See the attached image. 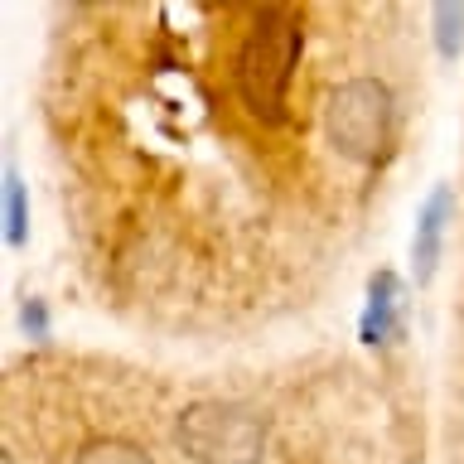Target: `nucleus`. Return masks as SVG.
I'll return each mask as SVG.
<instances>
[{
	"instance_id": "3",
	"label": "nucleus",
	"mask_w": 464,
	"mask_h": 464,
	"mask_svg": "<svg viewBox=\"0 0 464 464\" xmlns=\"http://www.w3.org/2000/svg\"><path fill=\"white\" fill-rule=\"evenodd\" d=\"M295 53H300V29L290 20L285 24H276V20L256 24V34L242 53V87H246V102H252L256 111H276Z\"/></svg>"
},
{
	"instance_id": "2",
	"label": "nucleus",
	"mask_w": 464,
	"mask_h": 464,
	"mask_svg": "<svg viewBox=\"0 0 464 464\" xmlns=\"http://www.w3.org/2000/svg\"><path fill=\"white\" fill-rule=\"evenodd\" d=\"M179 440L203 464H252L261 455V420L237 406H194L179 426Z\"/></svg>"
},
{
	"instance_id": "5",
	"label": "nucleus",
	"mask_w": 464,
	"mask_h": 464,
	"mask_svg": "<svg viewBox=\"0 0 464 464\" xmlns=\"http://www.w3.org/2000/svg\"><path fill=\"white\" fill-rule=\"evenodd\" d=\"M401 310H406V285L392 271H377L368 281V310H362V343H387L401 334Z\"/></svg>"
},
{
	"instance_id": "1",
	"label": "nucleus",
	"mask_w": 464,
	"mask_h": 464,
	"mask_svg": "<svg viewBox=\"0 0 464 464\" xmlns=\"http://www.w3.org/2000/svg\"><path fill=\"white\" fill-rule=\"evenodd\" d=\"M329 140L339 145V155L348 160H377L387 145V130H392V97L382 82L372 78H358V82H343L339 92L329 97Z\"/></svg>"
},
{
	"instance_id": "6",
	"label": "nucleus",
	"mask_w": 464,
	"mask_h": 464,
	"mask_svg": "<svg viewBox=\"0 0 464 464\" xmlns=\"http://www.w3.org/2000/svg\"><path fill=\"white\" fill-rule=\"evenodd\" d=\"M29 213H24V184H20V169L5 165V242L10 246H24V227Z\"/></svg>"
},
{
	"instance_id": "7",
	"label": "nucleus",
	"mask_w": 464,
	"mask_h": 464,
	"mask_svg": "<svg viewBox=\"0 0 464 464\" xmlns=\"http://www.w3.org/2000/svg\"><path fill=\"white\" fill-rule=\"evenodd\" d=\"M435 49L455 58L464 49V5H435Z\"/></svg>"
},
{
	"instance_id": "9",
	"label": "nucleus",
	"mask_w": 464,
	"mask_h": 464,
	"mask_svg": "<svg viewBox=\"0 0 464 464\" xmlns=\"http://www.w3.org/2000/svg\"><path fill=\"white\" fill-rule=\"evenodd\" d=\"M20 324H24V334H29V339H49V310H44V300H34V295L24 300V310H20Z\"/></svg>"
},
{
	"instance_id": "4",
	"label": "nucleus",
	"mask_w": 464,
	"mask_h": 464,
	"mask_svg": "<svg viewBox=\"0 0 464 464\" xmlns=\"http://www.w3.org/2000/svg\"><path fill=\"white\" fill-rule=\"evenodd\" d=\"M450 218H455V194H450V184H440V188H430V198L420 203V213H416L411 261H416V281L420 285L435 276V261H440V242H445Z\"/></svg>"
},
{
	"instance_id": "8",
	"label": "nucleus",
	"mask_w": 464,
	"mask_h": 464,
	"mask_svg": "<svg viewBox=\"0 0 464 464\" xmlns=\"http://www.w3.org/2000/svg\"><path fill=\"white\" fill-rule=\"evenodd\" d=\"M82 464H145L130 445H92L82 455Z\"/></svg>"
}]
</instances>
